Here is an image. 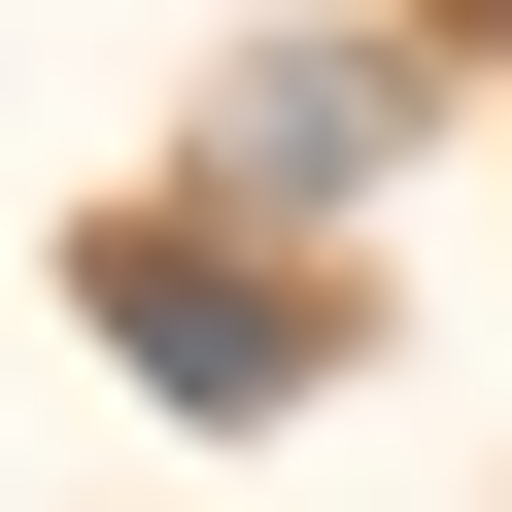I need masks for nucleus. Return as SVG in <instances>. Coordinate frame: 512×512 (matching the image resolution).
I'll return each mask as SVG.
<instances>
[{
  "instance_id": "nucleus-1",
  "label": "nucleus",
  "mask_w": 512,
  "mask_h": 512,
  "mask_svg": "<svg viewBox=\"0 0 512 512\" xmlns=\"http://www.w3.org/2000/svg\"><path fill=\"white\" fill-rule=\"evenodd\" d=\"M69 308H103V376H171V410H308V376H342V274H308V239H205V205H103Z\"/></svg>"
},
{
  "instance_id": "nucleus-2",
  "label": "nucleus",
  "mask_w": 512,
  "mask_h": 512,
  "mask_svg": "<svg viewBox=\"0 0 512 512\" xmlns=\"http://www.w3.org/2000/svg\"><path fill=\"white\" fill-rule=\"evenodd\" d=\"M376 137H410V69H376V35H274V69L205 103V171H239V205H342Z\"/></svg>"
}]
</instances>
